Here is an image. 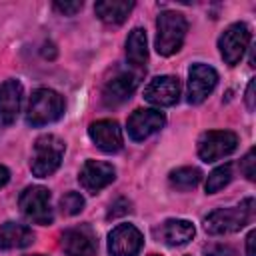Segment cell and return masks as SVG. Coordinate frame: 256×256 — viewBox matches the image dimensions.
Returning a JSON list of instances; mask_svg holds the SVG:
<instances>
[{
  "label": "cell",
  "instance_id": "cell-8",
  "mask_svg": "<svg viewBox=\"0 0 256 256\" xmlns=\"http://www.w3.org/2000/svg\"><path fill=\"white\" fill-rule=\"evenodd\" d=\"M218 84V72L208 64H192L188 70V102L200 104Z\"/></svg>",
  "mask_w": 256,
  "mask_h": 256
},
{
  "label": "cell",
  "instance_id": "cell-25",
  "mask_svg": "<svg viewBox=\"0 0 256 256\" xmlns=\"http://www.w3.org/2000/svg\"><path fill=\"white\" fill-rule=\"evenodd\" d=\"M52 6H54L56 12H60L64 16H74L76 12L82 10V2H78V0L76 2H54Z\"/></svg>",
  "mask_w": 256,
  "mask_h": 256
},
{
  "label": "cell",
  "instance_id": "cell-6",
  "mask_svg": "<svg viewBox=\"0 0 256 256\" xmlns=\"http://www.w3.org/2000/svg\"><path fill=\"white\" fill-rule=\"evenodd\" d=\"M250 38H252L250 28L244 22H236V24L228 26L222 32L220 40H218V48H220L222 60L228 66H236L242 60V56H244V52H246V48L250 44Z\"/></svg>",
  "mask_w": 256,
  "mask_h": 256
},
{
  "label": "cell",
  "instance_id": "cell-3",
  "mask_svg": "<svg viewBox=\"0 0 256 256\" xmlns=\"http://www.w3.org/2000/svg\"><path fill=\"white\" fill-rule=\"evenodd\" d=\"M64 114V98L50 88H38L32 92L28 110H26V122L30 126H46L50 122H56Z\"/></svg>",
  "mask_w": 256,
  "mask_h": 256
},
{
  "label": "cell",
  "instance_id": "cell-29",
  "mask_svg": "<svg viewBox=\"0 0 256 256\" xmlns=\"http://www.w3.org/2000/svg\"><path fill=\"white\" fill-rule=\"evenodd\" d=\"M8 180H10V170H8L6 166H2V164H0V188H2V186H6V184H8Z\"/></svg>",
  "mask_w": 256,
  "mask_h": 256
},
{
  "label": "cell",
  "instance_id": "cell-17",
  "mask_svg": "<svg viewBox=\"0 0 256 256\" xmlns=\"http://www.w3.org/2000/svg\"><path fill=\"white\" fill-rule=\"evenodd\" d=\"M22 104V84L18 80H6L0 86V126L16 122Z\"/></svg>",
  "mask_w": 256,
  "mask_h": 256
},
{
  "label": "cell",
  "instance_id": "cell-24",
  "mask_svg": "<svg viewBox=\"0 0 256 256\" xmlns=\"http://www.w3.org/2000/svg\"><path fill=\"white\" fill-rule=\"evenodd\" d=\"M254 148H250L248 152H246V156L240 160V170H242V174L248 178V180H254V176H256V172H254Z\"/></svg>",
  "mask_w": 256,
  "mask_h": 256
},
{
  "label": "cell",
  "instance_id": "cell-28",
  "mask_svg": "<svg viewBox=\"0 0 256 256\" xmlns=\"http://www.w3.org/2000/svg\"><path fill=\"white\" fill-rule=\"evenodd\" d=\"M254 238H256V232L252 230V232L246 236V256H256V254H254Z\"/></svg>",
  "mask_w": 256,
  "mask_h": 256
},
{
  "label": "cell",
  "instance_id": "cell-21",
  "mask_svg": "<svg viewBox=\"0 0 256 256\" xmlns=\"http://www.w3.org/2000/svg\"><path fill=\"white\" fill-rule=\"evenodd\" d=\"M168 180L178 190H190V188L198 186V182L202 180V172L198 168H194V166H182V168L172 170Z\"/></svg>",
  "mask_w": 256,
  "mask_h": 256
},
{
  "label": "cell",
  "instance_id": "cell-23",
  "mask_svg": "<svg viewBox=\"0 0 256 256\" xmlns=\"http://www.w3.org/2000/svg\"><path fill=\"white\" fill-rule=\"evenodd\" d=\"M82 208H84V198L78 192H66L60 198V212L64 216H74L82 212Z\"/></svg>",
  "mask_w": 256,
  "mask_h": 256
},
{
  "label": "cell",
  "instance_id": "cell-13",
  "mask_svg": "<svg viewBox=\"0 0 256 256\" xmlns=\"http://www.w3.org/2000/svg\"><path fill=\"white\" fill-rule=\"evenodd\" d=\"M114 178H116L114 166L108 162H100V160H86L78 174L80 186L90 194H98L102 188L114 182Z\"/></svg>",
  "mask_w": 256,
  "mask_h": 256
},
{
  "label": "cell",
  "instance_id": "cell-26",
  "mask_svg": "<svg viewBox=\"0 0 256 256\" xmlns=\"http://www.w3.org/2000/svg\"><path fill=\"white\" fill-rule=\"evenodd\" d=\"M204 254H206V256H238L234 248H230V246H220V244L206 248Z\"/></svg>",
  "mask_w": 256,
  "mask_h": 256
},
{
  "label": "cell",
  "instance_id": "cell-1",
  "mask_svg": "<svg viewBox=\"0 0 256 256\" xmlns=\"http://www.w3.org/2000/svg\"><path fill=\"white\" fill-rule=\"evenodd\" d=\"M254 218V198H246L238 206L218 208L204 218V230L208 234H230L244 228Z\"/></svg>",
  "mask_w": 256,
  "mask_h": 256
},
{
  "label": "cell",
  "instance_id": "cell-2",
  "mask_svg": "<svg viewBox=\"0 0 256 256\" xmlns=\"http://www.w3.org/2000/svg\"><path fill=\"white\" fill-rule=\"evenodd\" d=\"M156 30H158V34H156V52L160 56H172L184 44V38H186V32H188V22H186L184 14L164 10L156 20Z\"/></svg>",
  "mask_w": 256,
  "mask_h": 256
},
{
  "label": "cell",
  "instance_id": "cell-16",
  "mask_svg": "<svg viewBox=\"0 0 256 256\" xmlns=\"http://www.w3.org/2000/svg\"><path fill=\"white\" fill-rule=\"evenodd\" d=\"M194 224L180 218H170L154 228V236L166 246H184L194 238Z\"/></svg>",
  "mask_w": 256,
  "mask_h": 256
},
{
  "label": "cell",
  "instance_id": "cell-4",
  "mask_svg": "<svg viewBox=\"0 0 256 256\" xmlns=\"http://www.w3.org/2000/svg\"><path fill=\"white\" fill-rule=\"evenodd\" d=\"M66 144L54 136V134H44L34 142L32 150V160H30V170L38 178H46L54 174L62 162Z\"/></svg>",
  "mask_w": 256,
  "mask_h": 256
},
{
  "label": "cell",
  "instance_id": "cell-10",
  "mask_svg": "<svg viewBox=\"0 0 256 256\" xmlns=\"http://www.w3.org/2000/svg\"><path fill=\"white\" fill-rule=\"evenodd\" d=\"M62 248L66 256H96L98 240H96L94 230L88 224H80V226L64 230Z\"/></svg>",
  "mask_w": 256,
  "mask_h": 256
},
{
  "label": "cell",
  "instance_id": "cell-11",
  "mask_svg": "<svg viewBox=\"0 0 256 256\" xmlns=\"http://www.w3.org/2000/svg\"><path fill=\"white\" fill-rule=\"evenodd\" d=\"M180 98V80L178 76H156L144 88V100L154 106H174Z\"/></svg>",
  "mask_w": 256,
  "mask_h": 256
},
{
  "label": "cell",
  "instance_id": "cell-22",
  "mask_svg": "<svg viewBox=\"0 0 256 256\" xmlns=\"http://www.w3.org/2000/svg\"><path fill=\"white\" fill-rule=\"evenodd\" d=\"M230 180H232V164L218 166L206 178V192L208 194H214V192L222 190L226 184H230Z\"/></svg>",
  "mask_w": 256,
  "mask_h": 256
},
{
  "label": "cell",
  "instance_id": "cell-9",
  "mask_svg": "<svg viewBox=\"0 0 256 256\" xmlns=\"http://www.w3.org/2000/svg\"><path fill=\"white\" fill-rule=\"evenodd\" d=\"M144 246V236L134 224H118L108 234V252L112 256H136Z\"/></svg>",
  "mask_w": 256,
  "mask_h": 256
},
{
  "label": "cell",
  "instance_id": "cell-18",
  "mask_svg": "<svg viewBox=\"0 0 256 256\" xmlns=\"http://www.w3.org/2000/svg\"><path fill=\"white\" fill-rule=\"evenodd\" d=\"M34 242V232L26 224L6 222L0 226V250L24 248Z\"/></svg>",
  "mask_w": 256,
  "mask_h": 256
},
{
  "label": "cell",
  "instance_id": "cell-5",
  "mask_svg": "<svg viewBox=\"0 0 256 256\" xmlns=\"http://www.w3.org/2000/svg\"><path fill=\"white\" fill-rule=\"evenodd\" d=\"M20 210L22 214L36 224H52L54 214H52V206H50V190L44 186H28L24 188V192L20 194Z\"/></svg>",
  "mask_w": 256,
  "mask_h": 256
},
{
  "label": "cell",
  "instance_id": "cell-12",
  "mask_svg": "<svg viewBox=\"0 0 256 256\" xmlns=\"http://www.w3.org/2000/svg\"><path fill=\"white\" fill-rule=\"evenodd\" d=\"M166 118L160 110L154 108H138L128 118V136L134 142H142L164 126Z\"/></svg>",
  "mask_w": 256,
  "mask_h": 256
},
{
  "label": "cell",
  "instance_id": "cell-14",
  "mask_svg": "<svg viewBox=\"0 0 256 256\" xmlns=\"http://www.w3.org/2000/svg\"><path fill=\"white\" fill-rule=\"evenodd\" d=\"M140 82V74L138 72H118L116 76H112L104 90H102V102L106 106H118L124 100H128L132 96V92L136 90Z\"/></svg>",
  "mask_w": 256,
  "mask_h": 256
},
{
  "label": "cell",
  "instance_id": "cell-7",
  "mask_svg": "<svg viewBox=\"0 0 256 256\" xmlns=\"http://www.w3.org/2000/svg\"><path fill=\"white\" fill-rule=\"evenodd\" d=\"M238 146V136L230 130H208L198 138V156L204 162L220 160L232 154Z\"/></svg>",
  "mask_w": 256,
  "mask_h": 256
},
{
  "label": "cell",
  "instance_id": "cell-30",
  "mask_svg": "<svg viewBox=\"0 0 256 256\" xmlns=\"http://www.w3.org/2000/svg\"><path fill=\"white\" fill-rule=\"evenodd\" d=\"M34 256H42V254H34Z\"/></svg>",
  "mask_w": 256,
  "mask_h": 256
},
{
  "label": "cell",
  "instance_id": "cell-27",
  "mask_svg": "<svg viewBox=\"0 0 256 256\" xmlns=\"http://www.w3.org/2000/svg\"><path fill=\"white\" fill-rule=\"evenodd\" d=\"M246 106L248 110H254V80H250L246 88Z\"/></svg>",
  "mask_w": 256,
  "mask_h": 256
},
{
  "label": "cell",
  "instance_id": "cell-15",
  "mask_svg": "<svg viewBox=\"0 0 256 256\" xmlns=\"http://www.w3.org/2000/svg\"><path fill=\"white\" fill-rule=\"evenodd\" d=\"M88 134L92 138V142L106 154H114L122 148L124 140H122V130L118 126L116 120L104 118V120H96L90 124Z\"/></svg>",
  "mask_w": 256,
  "mask_h": 256
},
{
  "label": "cell",
  "instance_id": "cell-20",
  "mask_svg": "<svg viewBox=\"0 0 256 256\" xmlns=\"http://www.w3.org/2000/svg\"><path fill=\"white\" fill-rule=\"evenodd\" d=\"M126 58L132 66L142 68L148 60V42L142 28H134L126 38Z\"/></svg>",
  "mask_w": 256,
  "mask_h": 256
},
{
  "label": "cell",
  "instance_id": "cell-19",
  "mask_svg": "<svg viewBox=\"0 0 256 256\" xmlns=\"http://www.w3.org/2000/svg\"><path fill=\"white\" fill-rule=\"evenodd\" d=\"M132 8H134V2L130 0H104V2H96L94 12L104 24L118 26L128 18Z\"/></svg>",
  "mask_w": 256,
  "mask_h": 256
}]
</instances>
